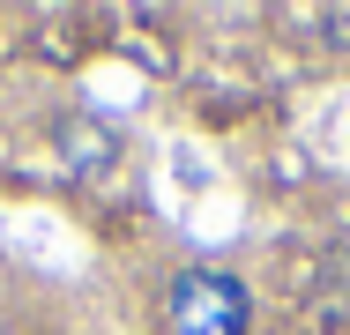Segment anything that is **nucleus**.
Returning a JSON list of instances; mask_svg holds the SVG:
<instances>
[{"label":"nucleus","instance_id":"nucleus-3","mask_svg":"<svg viewBox=\"0 0 350 335\" xmlns=\"http://www.w3.org/2000/svg\"><path fill=\"white\" fill-rule=\"evenodd\" d=\"M313 335H350V276H336V268L313 298Z\"/></svg>","mask_w":350,"mask_h":335},{"label":"nucleus","instance_id":"nucleus-4","mask_svg":"<svg viewBox=\"0 0 350 335\" xmlns=\"http://www.w3.org/2000/svg\"><path fill=\"white\" fill-rule=\"evenodd\" d=\"M321 30H328V45H350V8H328Z\"/></svg>","mask_w":350,"mask_h":335},{"label":"nucleus","instance_id":"nucleus-2","mask_svg":"<svg viewBox=\"0 0 350 335\" xmlns=\"http://www.w3.org/2000/svg\"><path fill=\"white\" fill-rule=\"evenodd\" d=\"M53 149L68 157L75 172H90V179L120 172V134L105 127V120H60V127H53Z\"/></svg>","mask_w":350,"mask_h":335},{"label":"nucleus","instance_id":"nucleus-1","mask_svg":"<svg viewBox=\"0 0 350 335\" xmlns=\"http://www.w3.org/2000/svg\"><path fill=\"white\" fill-rule=\"evenodd\" d=\"M157 321H164V335H254V283L239 268L187 261L172 268Z\"/></svg>","mask_w":350,"mask_h":335}]
</instances>
